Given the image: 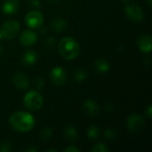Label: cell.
Listing matches in <instances>:
<instances>
[{"label": "cell", "instance_id": "cell-8", "mask_svg": "<svg viewBox=\"0 0 152 152\" xmlns=\"http://www.w3.org/2000/svg\"><path fill=\"white\" fill-rule=\"evenodd\" d=\"M50 79L51 81L57 86H61L66 82L67 73L65 69L61 67H54L50 71Z\"/></svg>", "mask_w": 152, "mask_h": 152}, {"label": "cell", "instance_id": "cell-20", "mask_svg": "<svg viewBox=\"0 0 152 152\" xmlns=\"http://www.w3.org/2000/svg\"><path fill=\"white\" fill-rule=\"evenodd\" d=\"M53 136V130L50 127H45L41 130L40 137L43 141H49Z\"/></svg>", "mask_w": 152, "mask_h": 152}, {"label": "cell", "instance_id": "cell-33", "mask_svg": "<svg viewBox=\"0 0 152 152\" xmlns=\"http://www.w3.org/2000/svg\"><path fill=\"white\" fill-rule=\"evenodd\" d=\"M124 1V3H126V4H128L129 2H130V0H123Z\"/></svg>", "mask_w": 152, "mask_h": 152}, {"label": "cell", "instance_id": "cell-22", "mask_svg": "<svg viewBox=\"0 0 152 152\" xmlns=\"http://www.w3.org/2000/svg\"><path fill=\"white\" fill-rule=\"evenodd\" d=\"M93 152H107L109 151V148L107 147V145L103 142H99L96 145H94V147L93 148Z\"/></svg>", "mask_w": 152, "mask_h": 152}, {"label": "cell", "instance_id": "cell-7", "mask_svg": "<svg viewBox=\"0 0 152 152\" xmlns=\"http://www.w3.org/2000/svg\"><path fill=\"white\" fill-rule=\"evenodd\" d=\"M126 16L134 21H141L144 19V12L142 9L134 4H127L125 7Z\"/></svg>", "mask_w": 152, "mask_h": 152}, {"label": "cell", "instance_id": "cell-12", "mask_svg": "<svg viewBox=\"0 0 152 152\" xmlns=\"http://www.w3.org/2000/svg\"><path fill=\"white\" fill-rule=\"evenodd\" d=\"M18 0H4L2 4V12L6 15H12L18 12Z\"/></svg>", "mask_w": 152, "mask_h": 152}, {"label": "cell", "instance_id": "cell-18", "mask_svg": "<svg viewBox=\"0 0 152 152\" xmlns=\"http://www.w3.org/2000/svg\"><path fill=\"white\" fill-rule=\"evenodd\" d=\"M73 77L75 78V80L77 82H83L87 77V72L84 69H81V68L77 69L74 70Z\"/></svg>", "mask_w": 152, "mask_h": 152}, {"label": "cell", "instance_id": "cell-2", "mask_svg": "<svg viewBox=\"0 0 152 152\" xmlns=\"http://www.w3.org/2000/svg\"><path fill=\"white\" fill-rule=\"evenodd\" d=\"M58 50L62 58L68 61L76 59L80 53V46L77 40L70 37L61 38L59 43Z\"/></svg>", "mask_w": 152, "mask_h": 152}, {"label": "cell", "instance_id": "cell-31", "mask_svg": "<svg viewBox=\"0 0 152 152\" xmlns=\"http://www.w3.org/2000/svg\"><path fill=\"white\" fill-rule=\"evenodd\" d=\"M111 109H112L111 104H108V106L106 107V110H111Z\"/></svg>", "mask_w": 152, "mask_h": 152}, {"label": "cell", "instance_id": "cell-1", "mask_svg": "<svg viewBox=\"0 0 152 152\" xmlns=\"http://www.w3.org/2000/svg\"><path fill=\"white\" fill-rule=\"evenodd\" d=\"M9 124L12 129L20 133L29 132L35 126L34 117L26 111H17L11 115Z\"/></svg>", "mask_w": 152, "mask_h": 152}, {"label": "cell", "instance_id": "cell-24", "mask_svg": "<svg viewBox=\"0 0 152 152\" xmlns=\"http://www.w3.org/2000/svg\"><path fill=\"white\" fill-rule=\"evenodd\" d=\"M34 85L37 89H42L45 86V80L40 77H37L34 79Z\"/></svg>", "mask_w": 152, "mask_h": 152}, {"label": "cell", "instance_id": "cell-34", "mask_svg": "<svg viewBox=\"0 0 152 152\" xmlns=\"http://www.w3.org/2000/svg\"><path fill=\"white\" fill-rule=\"evenodd\" d=\"M3 51H4L3 47H2V46H0V53H3Z\"/></svg>", "mask_w": 152, "mask_h": 152}, {"label": "cell", "instance_id": "cell-32", "mask_svg": "<svg viewBox=\"0 0 152 152\" xmlns=\"http://www.w3.org/2000/svg\"><path fill=\"white\" fill-rule=\"evenodd\" d=\"M46 30H47V29H46V28H44L42 29V33H43V34H45V32L46 33Z\"/></svg>", "mask_w": 152, "mask_h": 152}, {"label": "cell", "instance_id": "cell-4", "mask_svg": "<svg viewBox=\"0 0 152 152\" xmlns=\"http://www.w3.org/2000/svg\"><path fill=\"white\" fill-rule=\"evenodd\" d=\"M19 30H20L19 22L17 20H11L5 21L2 25L0 28V33H1L2 37L9 40V39H12L17 35Z\"/></svg>", "mask_w": 152, "mask_h": 152}, {"label": "cell", "instance_id": "cell-14", "mask_svg": "<svg viewBox=\"0 0 152 152\" xmlns=\"http://www.w3.org/2000/svg\"><path fill=\"white\" fill-rule=\"evenodd\" d=\"M12 81H13L14 86L20 90L27 89L29 86V79L24 73L15 74L13 76Z\"/></svg>", "mask_w": 152, "mask_h": 152}, {"label": "cell", "instance_id": "cell-30", "mask_svg": "<svg viewBox=\"0 0 152 152\" xmlns=\"http://www.w3.org/2000/svg\"><path fill=\"white\" fill-rule=\"evenodd\" d=\"M49 2L51 4H57L61 2V0H49Z\"/></svg>", "mask_w": 152, "mask_h": 152}, {"label": "cell", "instance_id": "cell-28", "mask_svg": "<svg viewBox=\"0 0 152 152\" xmlns=\"http://www.w3.org/2000/svg\"><path fill=\"white\" fill-rule=\"evenodd\" d=\"M65 152H79V150L77 148H76L75 146H69V147H67L65 150Z\"/></svg>", "mask_w": 152, "mask_h": 152}, {"label": "cell", "instance_id": "cell-9", "mask_svg": "<svg viewBox=\"0 0 152 152\" xmlns=\"http://www.w3.org/2000/svg\"><path fill=\"white\" fill-rule=\"evenodd\" d=\"M82 110L86 115L90 117H95L100 111V107L95 101L86 100L82 105Z\"/></svg>", "mask_w": 152, "mask_h": 152}, {"label": "cell", "instance_id": "cell-21", "mask_svg": "<svg viewBox=\"0 0 152 152\" xmlns=\"http://www.w3.org/2000/svg\"><path fill=\"white\" fill-rule=\"evenodd\" d=\"M104 136L107 140H114L118 136V132L114 128H107L104 132Z\"/></svg>", "mask_w": 152, "mask_h": 152}, {"label": "cell", "instance_id": "cell-11", "mask_svg": "<svg viewBox=\"0 0 152 152\" xmlns=\"http://www.w3.org/2000/svg\"><path fill=\"white\" fill-rule=\"evenodd\" d=\"M137 45L140 50L144 53H151L152 49L151 37L150 35H142L137 40Z\"/></svg>", "mask_w": 152, "mask_h": 152}, {"label": "cell", "instance_id": "cell-36", "mask_svg": "<svg viewBox=\"0 0 152 152\" xmlns=\"http://www.w3.org/2000/svg\"><path fill=\"white\" fill-rule=\"evenodd\" d=\"M147 2H148V3H149V4H151L152 0H147Z\"/></svg>", "mask_w": 152, "mask_h": 152}, {"label": "cell", "instance_id": "cell-19", "mask_svg": "<svg viewBox=\"0 0 152 152\" xmlns=\"http://www.w3.org/2000/svg\"><path fill=\"white\" fill-rule=\"evenodd\" d=\"M100 129L97 126H91L88 129H87V132H86V135L87 137L90 139V140H95L97 139L99 136H100Z\"/></svg>", "mask_w": 152, "mask_h": 152}, {"label": "cell", "instance_id": "cell-10", "mask_svg": "<svg viewBox=\"0 0 152 152\" xmlns=\"http://www.w3.org/2000/svg\"><path fill=\"white\" fill-rule=\"evenodd\" d=\"M37 41V34L32 30H24L20 37V42L25 45V46H30L36 44Z\"/></svg>", "mask_w": 152, "mask_h": 152}, {"label": "cell", "instance_id": "cell-25", "mask_svg": "<svg viewBox=\"0 0 152 152\" xmlns=\"http://www.w3.org/2000/svg\"><path fill=\"white\" fill-rule=\"evenodd\" d=\"M45 45L47 46L53 47L55 45V44H56V39L53 37H46V39H45Z\"/></svg>", "mask_w": 152, "mask_h": 152}, {"label": "cell", "instance_id": "cell-35", "mask_svg": "<svg viewBox=\"0 0 152 152\" xmlns=\"http://www.w3.org/2000/svg\"><path fill=\"white\" fill-rule=\"evenodd\" d=\"M46 151H56V150H53V149H51V150H47Z\"/></svg>", "mask_w": 152, "mask_h": 152}, {"label": "cell", "instance_id": "cell-3", "mask_svg": "<svg viewBox=\"0 0 152 152\" xmlns=\"http://www.w3.org/2000/svg\"><path fill=\"white\" fill-rule=\"evenodd\" d=\"M44 103L43 96L37 91L28 92L23 98L24 106L31 111H37L41 109Z\"/></svg>", "mask_w": 152, "mask_h": 152}, {"label": "cell", "instance_id": "cell-13", "mask_svg": "<svg viewBox=\"0 0 152 152\" xmlns=\"http://www.w3.org/2000/svg\"><path fill=\"white\" fill-rule=\"evenodd\" d=\"M37 60H38V54L34 50H28V51L25 52L21 57L22 64L27 67L33 66L34 64H36Z\"/></svg>", "mask_w": 152, "mask_h": 152}, {"label": "cell", "instance_id": "cell-5", "mask_svg": "<svg viewBox=\"0 0 152 152\" xmlns=\"http://www.w3.org/2000/svg\"><path fill=\"white\" fill-rule=\"evenodd\" d=\"M44 22V16L38 11H30L25 16V23L31 28H38Z\"/></svg>", "mask_w": 152, "mask_h": 152}, {"label": "cell", "instance_id": "cell-6", "mask_svg": "<svg viewBox=\"0 0 152 152\" xmlns=\"http://www.w3.org/2000/svg\"><path fill=\"white\" fill-rule=\"evenodd\" d=\"M145 119L142 116L138 114L130 115L127 118V129L131 133H138L144 127Z\"/></svg>", "mask_w": 152, "mask_h": 152}, {"label": "cell", "instance_id": "cell-29", "mask_svg": "<svg viewBox=\"0 0 152 152\" xmlns=\"http://www.w3.org/2000/svg\"><path fill=\"white\" fill-rule=\"evenodd\" d=\"M29 4L35 7H40L41 6L40 0H29Z\"/></svg>", "mask_w": 152, "mask_h": 152}, {"label": "cell", "instance_id": "cell-15", "mask_svg": "<svg viewBox=\"0 0 152 152\" xmlns=\"http://www.w3.org/2000/svg\"><path fill=\"white\" fill-rule=\"evenodd\" d=\"M66 27H67V21L63 18H61V17L54 18L50 22V28H51V29H53L55 32H61Z\"/></svg>", "mask_w": 152, "mask_h": 152}, {"label": "cell", "instance_id": "cell-23", "mask_svg": "<svg viewBox=\"0 0 152 152\" xmlns=\"http://www.w3.org/2000/svg\"><path fill=\"white\" fill-rule=\"evenodd\" d=\"M12 151V144L11 142L5 141V142H3L1 144H0V151L1 152H9Z\"/></svg>", "mask_w": 152, "mask_h": 152}, {"label": "cell", "instance_id": "cell-26", "mask_svg": "<svg viewBox=\"0 0 152 152\" xmlns=\"http://www.w3.org/2000/svg\"><path fill=\"white\" fill-rule=\"evenodd\" d=\"M144 114H145V116L148 118H151V116H152V107L150 105V106H148L147 108H146V110H145V111H144Z\"/></svg>", "mask_w": 152, "mask_h": 152}, {"label": "cell", "instance_id": "cell-27", "mask_svg": "<svg viewBox=\"0 0 152 152\" xmlns=\"http://www.w3.org/2000/svg\"><path fill=\"white\" fill-rule=\"evenodd\" d=\"M39 151V149L37 147H36L35 145H29L28 147H27L25 149V151L27 152H37Z\"/></svg>", "mask_w": 152, "mask_h": 152}, {"label": "cell", "instance_id": "cell-37", "mask_svg": "<svg viewBox=\"0 0 152 152\" xmlns=\"http://www.w3.org/2000/svg\"><path fill=\"white\" fill-rule=\"evenodd\" d=\"M1 37H2V36H1V33H0V39H1Z\"/></svg>", "mask_w": 152, "mask_h": 152}, {"label": "cell", "instance_id": "cell-17", "mask_svg": "<svg viewBox=\"0 0 152 152\" xmlns=\"http://www.w3.org/2000/svg\"><path fill=\"white\" fill-rule=\"evenodd\" d=\"M63 135L65 137V139L70 142H74L77 141V137H78V134L77 129L74 126H69L67 127L64 128L63 130Z\"/></svg>", "mask_w": 152, "mask_h": 152}, {"label": "cell", "instance_id": "cell-16", "mask_svg": "<svg viewBox=\"0 0 152 152\" xmlns=\"http://www.w3.org/2000/svg\"><path fill=\"white\" fill-rule=\"evenodd\" d=\"M94 68L99 73H106L110 70V64L106 59L100 58L94 61Z\"/></svg>", "mask_w": 152, "mask_h": 152}]
</instances>
